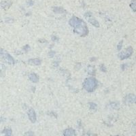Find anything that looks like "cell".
<instances>
[{"mask_svg":"<svg viewBox=\"0 0 136 136\" xmlns=\"http://www.w3.org/2000/svg\"></svg>","mask_w":136,"mask_h":136,"instance_id":"4316f807","label":"cell"},{"mask_svg":"<svg viewBox=\"0 0 136 136\" xmlns=\"http://www.w3.org/2000/svg\"><path fill=\"white\" fill-rule=\"evenodd\" d=\"M111 105H112V108H114L115 109H117L118 107H119V105L116 103H111Z\"/></svg>","mask_w":136,"mask_h":136,"instance_id":"e0dca14e","label":"cell"},{"mask_svg":"<svg viewBox=\"0 0 136 136\" xmlns=\"http://www.w3.org/2000/svg\"><path fill=\"white\" fill-rule=\"evenodd\" d=\"M63 135L64 136H76L75 130L71 128L65 129L63 132Z\"/></svg>","mask_w":136,"mask_h":136,"instance_id":"ba28073f","label":"cell"},{"mask_svg":"<svg viewBox=\"0 0 136 136\" xmlns=\"http://www.w3.org/2000/svg\"><path fill=\"white\" fill-rule=\"evenodd\" d=\"M89 108H90V109L91 110L95 111V110H97V105L94 103H89Z\"/></svg>","mask_w":136,"mask_h":136,"instance_id":"4fadbf2b","label":"cell"},{"mask_svg":"<svg viewBox=\"0 0 136 136\" xmlns=\"http://www.w3.org/2000/svg\"><path fill=\"white\" fill-rule=\"evenodd\" d=\"M133 49L132 48L131 46H129V48L121 51L118 54V57L122 60L125 59H127L129 57H131L133 54Z\"/></svg>","mask_w":136,"mask_h":136,"instance_id":"277c9868","label":"cell"},{"mask_svg":"<svg viewBox=\"0 0 136 136\" xmlns=\"http://www.w3.org/2000/svg\"><path fill=\"white\" fill-rule=\"evenodd\" d=\"M28 116H29V119L31 121L32 123H35L36 121V114L34 111V110L32 108H30L28 111Z\"/></svg>","mask_w":136,"mask_h":136,"instance_id":"5b68a950","label":"cell"},{"mask_svg":"<svg viewBox=\"0 0 136 136\" xmlns=\"http://www.w3.org/2000/svg\"><path fill=\"white\" fill-rule=\"evenodd\" d=\"M88 71L89 73V74H91V75H93L95 74V69L92 68V67H89L88 69Z\"/></svg>","mask_w":136,"mask_h":136,"instance_id":"5bb4252c","label":"cell"},{"mask_svg":"<svg viewBox=\"0 0 136 136\" xmlns=\"http://www.w3.org/2000/svg\"><path fill=\"white\" fill-rule=\"evenodd\" d=\"M101 68H100V70L102 71H103V72H105L106 71V68H105V67H104V65H101V67H100Z\"/></svg>","mask_w":136,"mask_h":136,"instance_id":"7402d4cb","label":"cell"},{"mask_svg":"<svg viewBox=\"0 0 136 136\" xmlns=\"http://www.w3.org/2000/svg\"><path fill=\"white\" fill-rule=\"evenodd\" d=\"M125 102L126 103H132L136 102V96L135 95L129 94L126 96L125 99Z\"/></svg>","mask_w":136,"mask_h":136,"instance_id":"8992f818","label":"cell"},{"mask_svg":"<svg viewBox=\"0 0 136 136\" xmlns=\"http://www.w3.org/2000/svg\"><path fill=\"white\" fill-rule=\"evenodd\" d=\"M2 133H4L5 136H12V131L10 128H5L2 131Z\"/></svg>","mask_w":136,"mask_h":136,"instance_id":"8fae6325","label":"cell"},{"mask_svg":"<svg viewBox=\"0 0 136 136\" xmlns=\"http://www.w3.org/2000/svg\"><path fill=\"white\" fill-rule=\"evenodd\" d=\"M54 11L56 13H61L64 10H63V9H62L61 8H54Z\"/></svg>","mask_w":136,"mask_h":136,"instance_id":"2e32d148","label":"cell"},{"mask_svg":"<svg viewBox=\"0 0 136 136\" xmlns=\"http://www.w3.org/2000/svg\"><path fill=\"white\" fill-rule=\"evenodd\" d=\"M52 39H53V41H56V40H57V39H58V38H57L56 36H54V35H53V36L52 37Z\"/></svg>","mask_w":136,"mask_h":136,"instance_id":"cb8c5ba5","label":"cell"},{"mask_svg":"<svg viewBox=\"0 0 136 136\" xmlns=\"http://www.w3.org/2000/svg\"><path fill=\"white\" fill-rule=\"evenodd\" d=\"M6 120V118L3 117V116H0V123H2V122H5Z\"/></svg>","mask_w":136,"mask_h":136,"instance_id":"603a6c76","label":"cell"},{"mask_svg":"<svg viewBox=\"0 0 136 136\" xmlns=\"http://www.w3.org/2000/svg\"><path fill=\"white\" fill-rule=\"evenodd\" d=\"M88 16H85L87 17V18H88V21L89 22L91 23V24H92L93 26H95V27H99V22H98L95 18H93L91 17V15L89 14V13H88Z\"/></svg>","mask_w":136,"mask_h":136,"instance_id":"52a82bcc","label":"cell"},{"mask_svg":"<svg viewBox=\"0 0 136 136\" xmlns=\"http://www.w3.org/2000/svg\"><path fill=\"white\" fill-rule=\"evenodd\" d=\"M23 49H24V50H25V52H28V51L29 50V49H30V46H29V45H26V46L23 48Z\"/></svg>","mask_w":136,"mask_h":136,"instance_id":"44dd1931","label":"cell"},{"mask_svg":"<svg viewBox=\"0 0 136 136\" xmlns=\"http://www.w3.org/2000/svg\"><path fill=\"white\" fill-rule=\"evenodd\" d=\"M70 25L74 27V31L80 36H87L88 33V30L87 25L80 18L76 16L72 17L70 21Z\"/></svg>","mask_w":136,"mask_h":136,"instance_id":"6da1fadb","label":"cell"},{"mask_svg":"<svg viewBox=\"0 0 136 136\" xmlns=\"http://www.w3.org/2000/svg\"><path fill=\"white\" fill-rule=\"evenodd\" d=\"M54 54H55V52H54V51H50V52H49L48 57H50V58L54 57Z\"/></svg>","mask_w":136,"mask_h":136,"instance_id":"ffe728a7","label":"cell"},{"mask_svg":"<svg viewBox=\"0 0 136 136\" xmlns=\"http://www.w3.org/2000/svg\"><path fill=\"white\" fill-rule=\"evenodd\" d=\"M48 114L49 116H54V118H57V115L55 114L54 112H49Z\"/></svg>","mask_w":136,"mask_h":136,"instance_id":"ac0fdd59","label":"cell"},{"mask_svg":"<svg viewBox=\"0 0 136 136\" xmlns=\"http://www.w3.org/2000/svg\"><path fill=\"white\" fill-rule=\"evenodd\" d=\"M1 68H0V74H1Z\"/></svg>","mask_w":136,"mask_h":136,"instance_id":"484cf974","label":"cell"},{"mask_svg":"<svg viewBox=\"0 0 136 136\" xmlns=\"http://www.w3.org/2000/svg\"><path fill=\"white\" fill-rule=\"evenodd\" d=\"M25 136H34V133L31 131H29L25 133Z\"/></svg>","mask_w":136,"mask_h":136,"instance_id":"9a60e30c","label":"cell"},{"mask_svg":"<svg viewBox=\"0 0 136 136\" xmlns=\"http://www.w3.org/2000/svg\"><path fill=\"white\" fill-rule=\"evenodd\" d=\"M82 136H92L91 134H89V133H86V134H84V135H82Z\"/></svg>","mask_w":136,"mask_h":136,"instance_id":"d4e9b609","label":"cell"},{"mask_svg":"<svg viewBox=\"0 0 136 136\" xmlns=\"http://www.w3.org/2000/svg\"><path fill=\"white\" fill-rule=\"evenodd\" d=\"M29 63L33 65H39L41 64V60L39 59H29L28 61Z\"/></svg>","mask_w":136,"mask_h":136,"instance_id":"9c48e42d","label":"cell"},{"mask_svg":"<svg viewBox=\"0 0 136 136\" xmlns=\"http://www.w3.org/2000/svg\"><path fill=\"white\" fill-rule=\"evenodd\" d=\"M0 56L1 57L2 59L5 60V61L10 64H14V60L12 58V57L10 54H8L7 51H5L4 49H0Z\"/></svg>","mask_w":136,"mask_h":136,"instance_id":"3957f363","label":"cell"},{"mask_svg":"<svg viewBox=\"0 0 136 136\" xmlns=\"http://www.w3.org/2000/svg\"><path fill=\"white\" fill-rule=\"evenodd\" d=\"M10 5H11V4H9V3H8V2L4 1V2L0 3V8H5L10 7Z\"/></svg>","mask_w":136,"mask_h":136,"instance_id":"7c38bea8","label":"cell"},{"mask_svg":"<svg viewBox=\"0 0 136 136\" xmlns=\"http://www.w3.org/2000/svg\"><path fill=\"white\" fill-rule=\"evenodd\" d=\"M123 41H120V43L118 44V45L117 46V49H118V50H121V48H122V46H123Z\"/></svg>","mask_w":136,"mask_h":136,"instance_id":"d6986e66","label":"cell"},{"mask_svg":"<svg viewBox=\"0 0 136 136\" xmlns=\"http://www.w3.org/2000/svg\"><path fill=\"white\" fill-rule=\"evenodd\" d=\"M29 79H30L31 81L34 82V83H36V82H38L39 81V77H38L37 74H35L34 73H32V74H31L29 75Z\"/></svg>","mask_w":136,"mask_h":136,"instance_id":"30bf717a","label":"cell"},{"mask_svg":"<svg viewBox=\"0 0 136 136\" xmlns=\"http://www.w3.org/2000/svg\"><path fill=\"white\" fill-rule=\"evenodd\" d=\"M83 86L88 92H92L97 86V80L95 78H88L84 82Z\"/></svg>","mask_w":136,"mask_h":136,"instance_id":"7a4b0ae2","label":"cell"}]
</instances>
